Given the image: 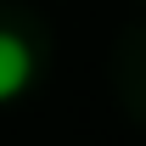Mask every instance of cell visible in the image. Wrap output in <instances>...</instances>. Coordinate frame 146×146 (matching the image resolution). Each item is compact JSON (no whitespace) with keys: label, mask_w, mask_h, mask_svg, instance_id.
I'll return each instance as SVG.
<instances>
[{"label":"cell","mask_w":146,"mask_h":146,"mask_svg":"<svg viewBox=\"0 0 146 146\" xmlns=\"http://www.w3.org/2000/svg\"><path fill=\"white\" fill-rule=\"evenodd\" d=\"M28 79H34V51H28L17 34L0 28V101L23 96V90H28Z\"/></svg>","instance_id":"cell-1"}]
</instances>
